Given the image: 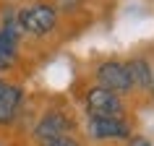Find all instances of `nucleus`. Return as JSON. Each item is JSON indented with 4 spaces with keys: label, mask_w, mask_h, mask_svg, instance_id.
<instances>
[{
    "label": "nucleus",
    "mask_w": 154,
    "mask_h": 146,
    "mask_svg": "<svg viewBox=\"0 0 154 146\" xmlns=\"http://www.w3.org/2000/svg\"><path fill=\"white\" fill-rule=\"evenodd\" d=\"M18 16V24L26 34L32 37H45L55 29L57 24V11L47 3H32V5H24V8L16 13Z\"/></svg>",
    "instance_id": "nucleus-1"
},
{
    "label": "nucleus",
    "mask_w": 154,
    "mask_h": 146,
    "mask_svg": "<svg viewBox=\"0 0 154 146\" xmlns=\"http://www.w3.org/2000/svg\"><path fill=\"white\" fill-rule=\"evenodd\" d=\"M86 110L91 117H123L125 115L123 99L105 86H94L86 91Z\"/></svg>",
    "instance_id": "nucleus-2"
},
{
    "label": "nucleus",
    "mask_w": 154,
    "mask_h": 146,
    "mask_svg": "<svg viewBox=\"0 0 154 146\" xmlns=\"http://www.w3.org/2000/svg\"><path fill=\"white\" fill-rule=\"evenodd\" d=\"M97 81L99 86H105V89L110 91H128L133 89L131 86V76H128V68H125V63H120V60H107V63H102L97 68Z\"/></svg>",
    "instance_id": "nucleus-3"
},
{
    "label": "nucleus",
    "mask_w": 154,
    "mask_h": 146,
    "mask_svg": "<svg viewBox=\"0 0 154 146\" xmlns=\"http://www.w3.org/2000/svg\"><path fill=\"white\" fill-rule=\"evenodd\" d=\"M89 133L97 141L131 138V125L125 117H89Z\"/></svg>",
    "instance_id": "nucleus-4"
},
{
    "label": "nucleus",
    "mask_w": 154,
    "mask_h": 146,
    "mask_svg": "<svg viewBox=\"0 0 154 146\" xmlns=\"http://www.w3.org/2000/svg\"><path fill=\"white\" fill-rule=\"evenodd\" d=\"M71 128H73V125H71V120H68V115L50 112V115H45V117L39 120V125H37V130H34V136H37V141L47 144V141H52V138L68 136Z\"/></svg>",
    "instance_id": "nucleus-5"
},
{
    "label": "nucleus",
    "mask_w": 154,
    "mask_h": 146,
    "mask_svg": "<svg viewBox=\"0 0 154 146\" xmlns=\"http://www.w3.org/2000/svg\"><path fill=\"white\" fill-rule=\"evenodd\" d=\"M21 99H24L21 86H16V84H3L0 86V125H8V123L16 120Z\"/></svg>",
    "instance_id": "nucleus-6"
},
{
    "label": "nucleus",
    "mask_w": 154,
    "mask_h": 146,
    "mask_svg": "<svg viewBox=\"0 0 154 146\" xmlns=\"http://www.w3.org/2000/svg\"><path fill=\"white\" fill-rule=\"evenodd\" d=\"M128 68V76H131V86H136V89H146V86H152V68L146 63L144 57H133L125 63Z\"/></svg>",
    "instance_id": "nucleus-7"
},
{
    "label": "nucleus",
    "mask_w": 154,
    "mask_h": 146,
    "mask_svg": "<svg viewBox=\"0 0 154 146\" xmlns=\"http://www.w3.org/2000/svg\"><path fill=\"white\" fill-rule=\"evenodd\" d=\"M16 57H18L16 42L8 39L5 34L0 32V71H8V68H13V65H16Z\"/></svg>",
    "instance_id": "nucleus-8"
},
{
    "label": "nucleus",
    "mask_w": 154,
    "mask_h": 146,
    "mask_svg": "<svg viewBox=\"0 0 154 146\" xmlns=\"http://www.w3.org/2000/svg\"><path fill=\"white\" fill-rule=\"evenodd\" d=\"M45 146H81V144H79L73 136H60V138H52V141H47Z\"/></svg>",
    "instance_id": "nucleus-9"
},
{
    "label": "nucleus",
    "mask_w": 154,
    "mask_h": 146,
    "mask_svg": "<svg viewBox=\"0 0 154 146\" xmlns=\"http://www.w3.org/2000/svg\"><path fill=\"white\" fill-rule=\"evenodd\" d=\"M128 146H152V141L144 136H131L128 138Z\"/></svg>",
    "instance_id": "nucleus-10"
},
{
    "label": "nucleus",
    "mask_w": 154,
    "mask_h": 146,
    "mask_svg": "<svg viewBox=\"0 0 154 146\" xmlns=\"http://www.w3.org/2000/svg\"><path fill=\"white\" fill-rule=\"evenodd\" d=\"M152 97H154V71H152Z\"/></svg>",
    "instance_id": "nucleus-11"
},
{
    "label": "nucleus",
    "mask_w": 154,
    "mask_h": 146,
    "mask_svg": "<svg viewBox=\"0 0 154 146\" xmlns=\"http://www.w3.org/2000/svg\"><path fill=\"white\" fill-rule=\"evenodd\" d=\"M0 86H3V81H0Z\"/></svg>",
    "instance_id": "nucleus-12"
}]
</instances>
